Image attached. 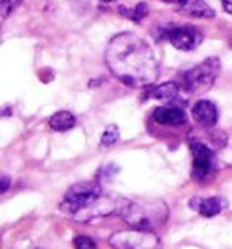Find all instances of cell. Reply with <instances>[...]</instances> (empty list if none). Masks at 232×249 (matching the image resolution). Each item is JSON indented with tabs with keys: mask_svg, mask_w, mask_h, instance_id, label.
Here are the masks:
<instances>
[{
	"mask_svg": "<svg viewBox=\"0 0 232 249\" xmlns=\"http://www.w3.org/2000/svg\"><path fill=\"white\" fill-rule=\"evenodd\" d=\"M189 147L192 153V178L203 182L216 171V157L211 147L198 140H192Z\"/></svg>",
	"mask_w": 232,
	"mask_h": 249,
	"instance_id": "obj_7",
	"label": "cell"
},
{
	"mask_svg": "<svg viewBox=\"0 0 232 249\" xmlns=\"http://www.w3.org/2000/svg\"><path fill=\"white\" fill-rule=\"evenodd\" d=\"M221 2H223V9L232 15V0H221Z\"/></svg>",
	"mask_w": 232,
	"mask_h": 249,
	"instance_id": "obj_19",
	"label": "cell"
},
{
	"mask_svg": "<svg viewBox=\"0 0 232 249\" xmlns=\"http://www.w3.org/2000/svg\"><path fill=\"white\" fill-rule=\"evenodd\" d=\"M109 246L113 249H152L158 246V236L152 231L131 228L115 233L109 238Z\"/></svg>",
	"mask_w": 232,
	"mask_h": 249,
	"instance_id": "obj_6",
	"label": "cell"
},
{
	"mask_svg": "<svg viewBox=\"0 0 232 249\" xmlns=\"http://www.w3.org/2000/svg\"><path fill=\"white\" fill-rule=\"evenodd\" d=\"M152 35L156 40H169L174 48L182 51H192L203 40L201 31L189 24H158L152 29Z\"/></svg>",
	"mask_w": 232,
	"mask_h": 249,
	"instance_id": "obj_5",
	"label": "cell"
},
{
	"mask_svg": "<svg viewBox=\"0 0 232 249\" xmlns=\"http://www.w3.org/2000/svg\"><path fill=\"white\" fill-rule=\"evenodd\" d=\"M219 68H221L219 58L211 56L191 70L180 73L178 82L183 86V89L189 95H201V93L211 89L212 84L216 82V78L219 75Z\"/></svg>",
	"mask_w": 232,
	"mask_h": 249,
	"instance_id": "obj_4",
	"label": "cell"
},
{
	"mask_svg": "<svg viewBox=\"0 0 232 249\" xmlns=\"http://www.w3.org/2000/svg\"><path fill=\"white\" fill-rule=\"evenodd\" d=\"M73 244L75 249H96V242L91 236H76Z\"/></svg>",
	"mask_w": 232,
	"mask_h": 249,
	"instance_id": "obj_16",
	"label": "cell"
},
{
	"mask_svg": "<svg viewBox=\"0 0 232 249\" xmlns=\"http://www.w3.org/2000/svg\"><path fill=\"white\" fill-rule=\"evenodd\" d=\"M22 0H0V7H2V17L6 18L9 13H13L17 7L20 6Z\"/></svg>",
	"mask_w": 232,
	"mask_h": 249,
	"instance_id": "obj_17",
	"label": "cell"
},
{
	"mask_svg": "<svg viewBox=\"0 0 232 249\" xmlns=\"http://www.w3.org/2000/svg\"><path fill=\"white\" fill-rule=\"evenodd\" d=\"M105 62L111 73L131 88H150L160 75L154 51L133 33H120L111 38L105 49Z\"/></svg>",
	"mask_w": 232,
	"mask_h": 249,
	"instance_id": "obj_1",
	"label": "cell"
},
{
	"mask_svg": "<svg viewBox=\"0 0 232 249\" xmlns=\"http://www.w3.org/2000/svg\"><path fill=\"white\" fill-rule=\"evenodd\" d=\"M189 206L201 216L211 218V216H216L225 209V200L219 196H205V198L203 196H194L189 200Z\"/></svg>",
	"mask_w": 232,
	"mask_h": 249,
	"instance_id": "obj_9",
	"label": "cell"
},
{
	"mask_svg": "<svg viewBox=\"0 0 232 249\" xmlns=\"http://www.w3.org/2000/svg\"><path fill=\"white\" fill-rule=\"evenodd\" d=\"M162 2H167V4H178V6H180V4H183L185 0H162Z\"/></svg>",
	"mask_w": 232,
	"mask_h": 249,
	"instance_id": "obj_20",
	"label": "cell"
},
{
	"mask_svg": "<svg viewBox=\"0 0 232 249\" xmlns=\"http://www.w3.org/2000/svg\"><path fill=\"white\" fill-rule=\"evenodd\" d=\"M120 139V131H118V127L116 125H109L105 133L102 135V140H100V144L102 145H113L115 142H118Z\"/></svg>",
	"mask_w": 232,
	"mask_h": 249,
	"instance_id": "obj_15",
	"label": "cell"
},
{
	"mask_svg": "<svg viewBox=\"0 0 232 249\" xmlns=\"http://www.w3.org/2000/svg\"><path fill=\"white\" fill-rule=\"evenodd\" d=\"M180 13L192 18H212L214 9L203 0H185L183 4H180Z\"/></svg>",
	"mask_w": 232,
	"mask_h": 249,
	"instance_id": "obj_12",
	"label": "cell"
},
{
	"mask_svg": "<svg viewBox=\"0 0 232 249\" xmlns=\"http://www.w3.org/2000/svg\"><path fill=\"white\" fill-rule=\"evenodd\" d=\"M152 118H154V122L156 124H162V125H183L187 122V115H185V111L180 107V106H162V107H158L154 109L152 113Z\"/></svg>",
	"mask_w": 232,
	"mask_h": 249,
	"instance_id": "obj_10",
	"label": "cell"
},
{
	"mask_svg": "<svg viewBox=\"0 0 232 249\" xmlns=\"http://www.w3.org/2000/svg\"><path fill=\"white\" fill-rule=\"evenodd\" d=\"M187 91L183 89V86L178 82H165L160 84V86H150L149 89V97L156 98V100H164V102H171V104L176 106L178 102H185L187 100Z\"/></svg>",
	"mask_w": 232,
	"mask_h": 249,
	"instance_id": "obj_8",
	"label": "cell"
},
{
	"mask_svg": "<svg viewBox=\"0 0 232 249\" xmlns=\"http://www.w3.org/2000/svg\"><path fill=\"white\" fill-rule=\"evenodd\" d=\"M49 125L55 131H69L76 125V118L69 111H58V113H55L53 117L49 118Z\"/></svg>",
	"mask_w": 232,
	"mask_h": 249,
	"instance_id": "obj_13",
	"label": "cell"
},
{
	"mask_svg": "<svg viewBox=\"0 0 232 249\" xmlns=\"http://www.w3.org/2000/svg\"><path fill=\"white\" fill-rule=\"evenodd\" d=\"M120 13L123 15V17H127L129 20L133 22H142V18L144 17H147V13H149V6L145 4V2H140L136 7H133V9H127V7H120Z\"/></svg>",
	"mask_w": 232,
	"mask_h": 249,
	"instance_id": "obj_14",
	"label": "cell"
},
{
	"mask_svg": "<svg viewBox=\"0 0 232 249\" xmlns=\"http://www.w3.org/2000/svg\"><path fill=\"white\" fill-rule=\"evenodd\" d=\"M122 220L134 229L154 231L162 228L169 218V208L162 200L154 202H129L120 213Z\"/></svg>",
	"mask_w": 232,
	"mask_h": 249,
	"instance_id": "obj_3",
	"label": "cell"
},
{
	"mask_svg": "<svg viewBox=\"0 0 232 249\" xmlns=\"http://www.w3.org/2000/svg\"><path fill=\"white\" fill-rule=\"evenodd\" d=\"M129 204L122 196L105 193L102 187L93 182H80L64 195L60 211L76 222H93L96 218L120 214Z\"/></svg>",
	"mask_w": 232,
	"mask_h": 249,
	"instance_id": "obj_2",
	"label": "cell"
},
{
	"mask_svg": "<svg viewBox=\"0 0 232 249\" xmlns=\"http://www.w3.org/2000/svg\"><path fill=\"white\" fill-rule=\"evenodd\" d=\"M36 249H44V248H36Z\"/></svg>",
	"mask_w": 232,
	"mask_h": 249,
	"instance_id": "obj_22",
	"label": "cell"
},
{
	"mask_svg": "<svg viewBox=\"0 0 232 249\" xmlns=\"http://www.w3.org/2000/svg\"><path fill=\"white\" fill-rule=\"evenodd\" d=\"M103 2H113V0H103Z\"/></svg>",
	"mask_w": 232,
	"mask_h": 249,
	"instance_id": "obj_21",
	"label": "cell"
},
{
	"mask_svg": "<svg viewBox=\"0 0 232 249\" xmlns=\"http://www.w3.org/2000/svg\"><path fill=\"white\" fill-rule=\"evenodd\" d=\"M7 189H9V177H2V193H6Z\"/></svg>",
	"mask_w": 232,
	"mask_h": 249,
	"instance_id": "obj_18",
	"label": "cell"
},
{
	"mask_svg": "<svg viewBox=\"0 0 232 249\" xmlns=\"http://www.w3.org/2000/svg\"><path fill=\"white\" fill-rule=\"evenodd\" d=\"M192 118L203 127H214L218 124V107L211 100H198L192 106Z\"/></svg>",
	"mask_w": 232,
	"mask_h": 249,
	"instance_id": "obj_11",
	"label": "cell"
}]
</instances>
